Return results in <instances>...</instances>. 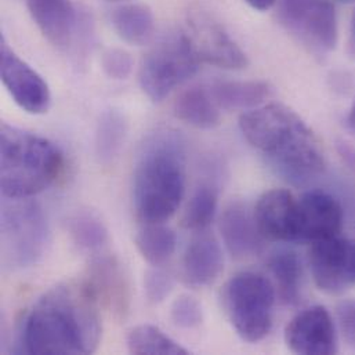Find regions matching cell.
<instances>
[{
    "instance_id": "obj_1",
    "label": "cell",
    "mask_w": 355,
    "mask_h": 355,
    "mask_svg": "<svg viewBox=\"0 0 355 355\" xmlns=\"http://www.w3.org/2000/svg\"><path fill=\"white\" fill-rule=\"evenodd\" d=\"M97 296L87 284H62L44 293L24 327L29 354H92L101 339Z\"/></svg>"
},
{
    "instance_id": "obj_2",
    "label": "cell",
    "mask_w": 355,
    "mask_h": 355,
    "mask_svg": "<svg viewBox=\"0 0 355 355\" xmlns=\"http://www.w3.org/2000/svg\"><path fill=\"white\" fill-rule=\"evenodd\" d=\"M239 128L248 143L291 184L303 185L324 173L325 157L317 136L291 108L268 104L243 112Z\"/></svg>"
},
{
    "instance_id": "obj_3",
    "label": "cell",
    "mask_w": 355,
    "mask_h": 355,
    "mask_svg": "<svg viewBox=\"0 0 355 355\" xmlns=\"http://www.w3.org/2000/svg\"><path fill=\"white\" fill-rule=\"evenodd\" d=\"M185 191V143L178 132L153 133L141 146L133 173V205L144 224L164 223L180 207Z\"/></svg>"
},
{
    "instance_id": "obj_4",
    "label": "cell",
    "mask_w": 355,
    "mask_h": 355,
    "mask_svg": "<svg viewBox=\"0 0 355 355\" xmlns=\"http://www.w3.org/2000/svg\"><path fill=\"white\" fill-rule=\"evenodd\" d=\"M61 150L44 137L3 123L0 130V187L4 198H31L64 172Z\"/></svg>"
},
{
    "instance_id": "obj_5",
    "label": "cell",
    "mask_w": 355,
    "mask_h": 355,
    "mask_svg": "<svg viewBox=\"0 0 355 355\" xmlns=\"http://www.w3.org/2000/svg\"><path fill=\"white\" fill-rule=\"evenodd\" d=\"M223 306L238 336L248 343L261 342L271 331L277 292L266 277L243 271L223 289Z\"/></svg>"
},
{
    "instance_id": "obj_6",
    "label": "cell",
    "mask_w": 355,
    "mask_h": 355,
    "mask_svg": "<svg viewBox=\"0 0 355 355\" xmlns=\"http://www.w3.org/2000/svg\"><path fill=\"white\" fill-rule=\"evenodd\" d=\"M0 227L4 267L22 270L42 259L49 243V224L37 202L3 196Z\"/></svg>"
},
{
    "instance_id": "obj_7",
    "label": "cell",
    "mask_w": 355,
    "mask_h": 355,
    "mask_svg": "<svg viewBox=\"0 0 355 355\" xmlns=\"http://www.w3.org/2000/svg\"><path fill=\"white\" fill-rule=\"evenodd\" d=\"M199 62L185 32L169 33L143 58L140 86L148 98L161 103L198 72Z\"/></svg>"
},
{
    "instance_id": "obj_8",
    "label": "cell",
    "mask_w": 355,
    "mask_h": 355,
    "mask_svg": "<svg viewBox=\"0 0 355 355\" xmlns=\"http://www.w3.org/2000/svg\"><path fill=\"white\" fill-rule=\"evenodd\" d=\"M278 14L282 25L313 51L335 50L339 28L331 0H281Z\"/></svg>"
},
{
    "instance_id": "obj_9",
    "label": "cell",
    "mask_w": 355,
    "mask_h": 355,
    "mask_svg": "<svg viewBox=\"0 0 355 355\" xmlns=\"http://www.w3.org/2000/svg\"><path fill=\"white\" fill-rule=\"evenodd\" d=\"M309 264L315 285L339 296L355 285V243L340 235L310 243Z\"/></svg>"
},
{
    "instance_id": "obj_10",
    "label": "cell",
    "mask_w": 355,
    "mask_h": 355,
    "mask_svg": "<svg viewBox=\"0 0 355 355\" xmlns=\"http://www.w3.org/2000/svg\"><path fill=\"white\" fill-rule=\"evenodd\" d=\"M185 33L200 62L231 71L248 67L249 61L243 50L210 15L202 11L192 12Z\"/></svg>"
},
{
    "instance_id": "obj_11",
    "label": "cell",
    "mask_w": 355,
    "mask_h": 355,
    "mask_svg": "<svg viewBox=\"0 0 355 355\" xmlns=\"http://www.w3.org/2000/svg\"><path fill=\"white\" fill-rule=\"evenodd\" d=\"M0 72L4 87L21 110L32 115L49 111L51 104L49 85L11 50L4 37L0 46Z\"/></svg>"
},
{
    "instance_id": "obj_12",
    "label": "cell",
    "mask_w": 355,
    "mask_h": 355,
    "mask_svg": "<svg viewBox=\"0 0 355 355\" xmlns=\"http://www.w3.org/2000/svg\"><path fill=\"white\" fill-rule=\"evenodd\" d=\"M345 214L340 202L328 192L309 191L296 202L295 242L313 243L340 235Z\"/></svg>"
},
{
    "instance_id": "obj_13",
    "label": "cell",
    "mask_w": 355,
    "mask_h": 355,
    "mask_svg": "<svg viewBox=\"0 0 355 355\" xmlns=\"http://www.w3.org/2000/svg\"><path fill=\"white\" fill-rule=\"evenodd\" d=\"M285 342L295 354L331 355L339 350L338 328L324 306L303 310L288 324Z\"/></svg>"
},
{
    "instance_id": "obj_14",
    "label": "cell",
    "mask_w": 355,
    "mask_h": 355,
    "mask_svg": "<svg viewBox=\"0 0 355 355\" xmlns=\"http://www.w3.org/2000/svg\"><path fill=\"white\" fill-rule=\"evenodd\" d=\"M297 199L286 189L264 192L254 209L257 228L264 241L295 242V220Z\"/></svg>"
},
{
    "instance_id": "obj_15",
    "label": "cell",
    "mask_w": 355,
    "mask_h": 355,
    "mask_svg": "<svg viewBox=\"0 0 355 355\" xmlns=\"http://www.w3.org/2000/svg\"><path fill=\"white\" fill-rule=\"evenodd\" d=\"M28 10L43 33L55 47L67 50L78 37V15L69 0H26Z\"/></svg>"
},
{
    "instance_id": "obj_16",
    "label": "cell",
    "mask_w": 355,
    "mask_h": 355,
    "mask_svg": "<svg viewBox=\"0 0 355 355\" xmlns=\"http://www.w3.org/2000/svg\"><path fill=\"white\" fill-rule=\"evenodd\" d=\"M220 231L228 252L236 259L257 254L263 248L254 213L243 202L230 203L220 217Z\"/></svg>"
},
{
    "instance_id": "obj_17",
    "label": "cell",
    "mask_w": 355,
    "mask_h": 355,
    "mask_svg": "<svg viewBox=\"0 0 355 355\" xmlns=\"http://www.w3.org/2000/svg\"><path fill=\"white\" fill-rule=\"evenodd\" d=\"M224 270V256L218 242L207 234L191 241L182 259L184 279L191 286L213 284Z\"/></svg>"
},
{
    "instance_id": "obj_18",
    "label": "cell",
    "mask_w": 355,
    "mask_h": 355,
    "mask_svg": "<svg viewBox=\"0 0 355 355\" xmlns=\"http://www.w3.org/2000/svg\"><path fill=\"white\" fill-rule=\"evenodd\" d=\"M93 292L97 299L105 302L116 314H123L128 310L129 289L126 277L115 259L97 257L90 270V281Z\"/></svg>"
},
{
    "instance_id": "obj_19",
    "label": "cell",
    "mask_w": 355,
    "mask_h": 355,
    "mask_svg": "<svg viewBox=\"0 0 355 355\" xmlns=\"http://www.w3.org/2000/svg\"><path fill=\"white\" fill-rule=\"evenodd\" d=\"M210 93L220 110L248 112L261 107L272 90L261 80H221L213 85Z\"/></svg>"
},
{
    "instance_id": "obj_20",
    "label": "cell",
    "mask_w": 355,
    "mask_h": 355,
    "mask_svg": "<svg viewBox=\"0 0 355 355\" xmlns=\"http://www.w3.org/2000/svg\"><path fill=\"white\" fill-rule=\"evenodd\" d=\"M268 270L274 278L278 299L285 306H297L302 299L303 282V267L297 253L288 249L274 252L268 260Z\"/></svg>"
},
{
    "instance_id": "obj_21",
    "label": "cell",
    "mask_w": 355,
    "mask_h": 355,
    "mask_svg": "<svg viewBox=\"0 0 355 355\" xmlns=\"http://www.w3.org/2000/svg\"><path fill=\"white\" fill-rule=\"evenodd\" d=\"M111 21L121 39L133 46L148 43L155 32L153 10L146 4H123L114 10Z\"/></svg>"
},
{
    "instance_id": "obj_22",
    "label": "cell",
    "mask_w": 355,
    "mask_h": 355,
    "mask_svg": "<svg viewBox=\"0 0 355 355\" xmlns=\"http://www.w3.org/2000/svg\"><path fill=\"white\" fill-rule=\"evenodd\" d=\"M175 114L180 121L196 129H214L220 125V108L211 93L203 87H191L178 97Z\"/></svg>"
},
{
    "instance_id": "obj_23",
    "label": "cell",
    "mask_w": 355,
    "mask_h": 355,
    "mask_svg": "<svg viewBox=\"0 0 355 355\" xmlns=\"http://www.w3.org/2000/svg\"><path fill=\"white\" fill-rule=\"evenodd\" d=\"M128 135L125 116L116 110L104 111L96 128V155L101 164H111L121 153Z\"/></svg>"
},
{
    "instance_id": "obj_24",
    "label": "cell",
    "mask_w": 355,
    "mask_h": 355,
    "mask_svg": "<svg viewBox=\"0 0 355 355\" xmlns=\"http://www.w3.org/2000/svg\"><path fill=\"white\" fill-rule=\"evenodd\" d=\"M176 245V234L162 223L146 224L136 235V246L140 254L155 267L165 264L173 256Z\"/></svg>"
},
{
    "instance_id": "obj_25",
    "label": "cell",
    "mask_w": 355,
    "mask_h": 355,
    "mask_svg": "<svg viewBox=\"0 0 355 355\" xmlns=\"http://www.w3.org/2000/svg\"><path fill=\"white\" fill-rule=\"evenodd\" d=\"M68 230L73 242L89 253L98 254L110 241L108 230L103 220L87 210L75 213L68 221Z\"/></svg>"
},
{
    "instance_id": "obj_26",
    "label": "cell",
    "mask_w": 355,
    "mask_h": 355,
    "mask_svg": "<svg viewBox=\"0 0 355 355\" xmlns=\"http://www.w3.org/2000/svg\"><path fill=\"white\" fill-rule=\"evenodd\" d=\"M128 349L137 355H185L188 352L176 340L153 325H139L128 335Z\"/></svg>"
},
{
    "instance_id": "obj_27",
    "label": "cell",
    "mask_w": 355,
    "mask_h": 355,
    "mask_svg": "<svg viewBox=\"0 0 355 355\" xmlns=\"http://www.w3.org/2000/svg\"><path fill=\"white\" fill-rule=\"evenodd\" d=\"M218 203L217 188L211 184L199 185L188 200L181 224L192 231L206 230L216 217Z\"/></svg>"
},
{
    "instance_id": "obj_28",
    "label": "cell",
    "mask_w": 355,
    "mask_h": 355,
    "mask_svg": "<svg viewBox=\"0 0 355 355\" xmlns=\"http://www.w3.org/2000/svg\"><path fill=\"white\" fill-rule=\"evenodd\" d=\"M172 321L182 329H193L202 324L203 313L200 304L191 296H181L175 300L171 310Z\"/></svg>"
},
{
    "instance_id": "obj_29",
    "label": "cell",
    "mask_w": 355,
    "mask_h": 355,
    "mask_svg": "<svg viewBox=\"0 0 355 355\" xmlns=\"http://www.w3.org/2000/svg\"><path fill=\"white\" fill-rule=\"evenodd\" d=\"M103 69L105 75L115 80L128 79L133 71V60L130 54L122 49H110L104 53Z\"/></svg>"
},
{
    "instance_id": "obj_30",
    "label": "cell",
    "mask_w": 355,
    "mask_h": 355,
    "mask_svg": "<svg viewBox=\"0 0 355 355\" xmlns=\"http://www.w3.org/2000/svg\"><path fill=\"white\" fill-rule=\"evenodd\" d=\"M144 289L148 302L153 304H159L171 295L173 289V279L168 272L155 268L147 272Z\"/></svg>"
},
{
    "instance_id": "obj_31",
    "label": "cell",
    "mask_w": 355,
    "mask_h": 355,
    "mask_svg": "<svg viewBox=\"0 0 355 355\" xmlns=\"http://www.w3.org/2000/svg\"><path fill=\"white\" fill-rule=\"evenodd\" d=\"M336 321L346 345L355 349V299H346L338 304Z\"/></svg>"
},
{
    "instance_id": "obj_32",
    "label": "cell",
    "mask_w": 355,
    "mask_h": 355,
    "mask_svg": "<svg viewBox=\"0 0 355 355\" xmlns=\"http://www.w3.org/2000/svg\"><path fill=\"white\" fill-rule=\"evenodd\" d=\"M245 1L252 8L259 10V11H267V10H270L277 3V0H245Z\"/></svg>"
},
{
    "instance_id": "obj_33",
    "label": "cell",
    "mask_w": 355,
    "mask_h": 355,
    "mask_svg": "<svg viewBox=\"0 0 355 355\" xmlns=\"http://www.w3.org/2000/svg\"><path fill=\"white\" fill-rule=\"evenodd\" d=\"M349 122H350V125L354 128L355 130V101L354 104H353V107H352V111H350V115H349Z\"/></svg>"
},
{
    "instance_id": "obj_34",
    "label": "cell",
    "mask_w": 355,
    "mask_h": 355,
    "mask_svg": "<svg viewBox=\"0 0 355 355\" xmlns=\"http://www.w3.org/2000/svg\"><path fill=\"white\" fill-rule=\"evenodd\" d=\"M353 28H354V36H355V14H354V19H353Z\"/></svg>"
},
{
    "instance_id": "obj_35",
    "label": "cell",
    "mask_w": 355,
    "mask_h": 355,
    "mask_svg": "<svg viewBox=\"0 0 355 355\" xmlns=\"http://www.w3.org/2000/svg\"><path fill=\"white\" fill-rule=\"evenodd\" d=\"M110 1H125V0H110Z\"/></svg>"
}]
</instances>
